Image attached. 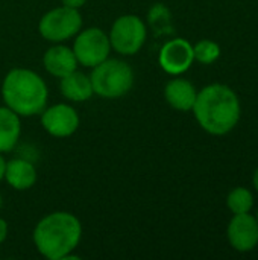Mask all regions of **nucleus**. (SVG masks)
I'll return each mask as SVG.
<instances>
[{
    "mask_svg": "<svg viewBox=\"0 0 258 260\" xmlns=\"http://www.w3.org/2000/svg\"><path fill=\"white\" fill-rule=\"evenodd\" d=\"M82 239V224L70 212H52L33 229L32 241L36 251L49 260L73 259Z\"/></svg>",
    "mask_w": 258,
    "mask_h": 260,
    "instance_id": "nucleus-2",
    "label": "nucleus"
},
{
    "mask_svg": "<svg viewBox=\"0 0 258 260\" xmlns=\"http://www.w3.org/2000/svg\"><path fill=\"white\" fill-rule=\"evenodd\" d=\"M59 91L70 102H87L94 94L90 75H85L78 69L61 78Z\"/></svg>",
    "mask_w": 258,
    "mask_h": 260,
    "instance_id": "nucleus-14",
    "label": "nucleus"
},
{
    "mask_svg": "<svg viewBox=\"0 0 258 260\" xmlns=\"http://www.w3.org/2000/svg\"><path fill=\"white\" fill-rule=\"evenodd\" d=\"M43 66L47 73L55 78H62L78 69V59L71 47L62 43L52 44L43 55Z\"/></svg>",
    "mask_w": 258,
    "mask_h": 260,
    "instance_id": "nucleus-11",
    "label": "nucleus"
},
{
    "mask_svg": "<svg viewBox=\"0 0 258 260\" xmlns=\"http://www.w3.org/2000/svg\"><path fill=\"white\" fill-rule=\"evenodd\" d=\"M193 56H195V61H198L204 66H210L219 59L220 47L217 43H214L211 40H201L193 46Z\"/></svg>",
    "mask_w": 258,
    "mask_h": 260,
    "instance_id": "nucleus-18",
    "label": "nucleus"
},
{
    "mask_svg": "<svg viewBox=\"0 0 258 260\" xmlns=\"http://www.w3.org/2000/svg\"><path fill=\"white\" fill-rule=\"evenodd\" d=\"M21 134V120L17 113L11 108L0 107V154L11 152Z\"/></svg>",
    "mask_w": 258,
    "mask_h": 260,
    "instance_id": "nucleus-15",
    "label": "nucleus"
},
{
    "mask_svg": "<svg viewBox=\"0 0 258 260\" xmlns=\"http://www.w3.org/2000/svg\"><path fill=\"white\" fill-rule=\"evenodd\" d=\"M231 247L239 253L252 251L258 245V222L249 213H239L228 224L227 230Z\"/></svg>",
    "mask_w": 258,
    "mask_h": 260,
    "instance_id": "nucleus-10",
    "label": "nucleus"
},
{
    "mask_svg": "<svg viewBox=\"0 0 258 260\" xmlns=\"http://www.w3.org/2000/svg\"><path fill=\"white\" fill-rule=\"evenodd\" d=\"M41 126L47 134L56 139L73 136L81 123L79 114L70 104H53L41 113Z\"/></svg>",
    "mask_w": 258,
    "mask_h": 260,
    "instance_id": "nucleus-8",
    "label": "nucleus"
},
{
    "mask_svg": "<svg viewBox=\"0 0 258 260\" xmlns=\"http://www.w3.org/2000/svg\"><path fill=\"white\" fill-rule=\"evenodd\" d=\"M108 37L113 50L123 56H132L144 46L148 38V26L138 15L125 14L116 18Z\"/></svg>",
    "mask_w": 258,
    "mask_h": 260,
    "instance_id": "nucleus-6",
    "label": "nucleus"
},
{
    "mask_svg": "<svg viewBox=\"0 0 258 260\" xmlns=\"http://www.w3.org/2000/svg\"><path fill=\"white\" fill-rule=\"evenodd\" d=\"M71 49L75 52L78 64L88 69H93L109 58V53L113 50L108 34L96 26L81 29L75 37Z\"/></svg>",
    "mask_w": 258,
    "mask_h": 260,
    "instance_id": "nucleus-7",
    "label": "nucleus"
},
{
    "mask_svg": "<svg viewBox=\"0 0 258 260\" xmlns=\"http://www.w3.org/2000/svg\"><path fill=\"white\" fill-rule=\"evenodd\" d=\"M192 111L204 131L225 136L239 123L240 101L228 85L210 84L198 91Z\"/></svg>",
    "mask_w": 258,
    "mask_h": 260,
    "instance_id": "nucleus-1",
    "label": "nucleus"
},
{
    "mask_svg": "<svg viewBox=\"0 0 258 260\" xmlns=\"http://www.w3.org/2000/svg\"><path fill=\"white\" fill-rule=\"evenodd\" d=\"M82 15L79 9L68 8V6H58L47 11L38 23L40 35L55 44L64 43L76 37V34L82 29Z\"/></svg>",
    "mask_w": 258,
    "mask_h": 260,
    "instance_id": "nucleus-5",
    "label": "nucleus"
},
{
    "mask_svg": "<svg viewBox=\"0 0 258 260\" xmlns=\"http://www.w3.org/2000/svg\"><path fill=\"white\" fill-rule=\"evenodd\" d=\"M196 94L195 85L184 78L170 79L164 87L166 102L178 111H190L195 105Z\"/></svg>",
    "mask_w": 258,
    "mask_h": 260,
    "instance_id": "nucleus-13",
    "label": "nucleus"
},
{
    "mask_svg": "<svg viewBox=\"0 0 258 260\" xmlns=\"http://www.w3.org/2000/svg\"><path fill=\"white\" fill-rule=\"evenodd\" d=\"M148 20L157 35H167L173 32L170 11L163 3H157L151 8Z\"/></svg>",
    "mask_w": 258,
    "mask_h": 260,
    "instance_id": "nucleus-16",
    "label": "nucleus"
},
{
    "mask_svg": "<svg viewBox=\"0 0 258 260\" xmlns=\"http://www.w3.org/2000/svg\"><path fill=\"white\" fill-rule=\"evenodd\" d=\"M2 98L5 105L20 117H33L47 107L49 90L36 72L15 67L3 78Z\"/></svg>",
    "mask_w": 258,
    "mask_h": 260,
    "instance_id": "nucleus-3",
    "label": "nucleus"
},
{
    "mask_svg": "<svg viewBox=\"0 0 258 260\" xmlns=\"http://www.w3.org/2000/svg\"><path fill=\"white\" fill-rule=\"evenodd\" d=\"M90 79L94 94L105 99H117L131 91L135 76L126 61L106 58L91 69Z\"/></svg>",
    "mask_w": 258,
    "mask_h": 260,
    "instance_id": "nucleus-4",
    "label": "nucleus"
},
{
    "mask_svg": "<svg viewBox=\"0 0 258 260\" xmlns=\"http://www.w3.org/2000/svg\"><path fill=\"white\" fill-rule=\"evenodd\" d=\"M193 61V46L186 38H173L170 41H166L160 49V67L172 76H179L186 73L192 67Z\"/></svg>",
    "mask_w": 258,
    "mask_h": 260,
    "instance_id": "nucleus-9",
    "label": "nucleus"
},
{
    "mask_svg": "<svg viewBox=\"0 0 258 260\" xmlns=\"http://www.w3.org/2000/svg\"><path fill=\"white\" fill-rule=\"evenodd\" d=\"M8 233H9V227H8V222L3 219V218H0V245L6 241V238H8Z\"/></svg>",
    "mask_w": 258,
    "mask_h": 260,
    "instance_id": "nucleus-19",
    "label": "nucleus"
},
{
    "mask_svg": "<svg viewBox=\"0 0 258 260\" xmlns=\"http://www.w3.org/2000/svg\"><path fill=\"white\" fill-rule=\"evenodd\" d=\"M3 180L18 192L29 190L38 180L36 168L26 158H12L6 161Z\"/></svg>",
    "mask_w": 258,
    "mask_h": 260,
    "instance_id": "nucleus-12",
    "label": "nucleus"
},
{
    "mask_svg": "<svg viewBox=\"0 0 258 260\" xmlns=\"http://www.w3.org/2000/svg\"><path fill=\"white\" fill-rule=\"evenodd\" d=\"M252 181H254V187L257 189V192H258V168L255 169V172H254V178H252Z\"/></svg>",
    "mask_w": 258,
    "mask_h": 260,
    "instance_id": "nucleus-22",
    "label": "nucleus"
},
{
    "mask_svg": "<svg viewBox=\"0 0 258 260\" xmlns=\"http://www.w3.org/2000/svg\"><path fill=\"white\" fill-rule=\"evenodd\" d=\"M61 3H62L64 6H68V8L79 9V8H82V6L87 3V0H61Z\"/></svg>",
    "mask_w": 258,
    "mask_h": 260,
    "instance_id": "nucleus-20",
    "label": "nucleus"
},
{
    "mask_svg": "<svg viewBox=\"0 0 258 260\" xmlns=\"http://www.w3.org/2000/svg\"><path fill=\"white\" fill-rule=\"evenodd\" d=\"M2 207H3V197H2V193H0V210H2Z\"/></svg>",
    "mask_w": 258,
    "mask_h": 260,
    "instance_id": "nucleus-23",
    "label": "nucleus"
},
{
    "mask_svg": "<svg viewBox=\"0 0 258 260\" xmlns=\"http://www.w3.org/2000/svg\"><path fill=\"white\" fill-rule=\"evenodd\" d=\"M5 166H6V160L3 158V154H0V181L5 177Z\"/></svg>",
    "mask_w": 258,
    "mask_h": 260,
    "instance_id": "nucleus-21",
    "label": "nucleus"
},
{
    "mask_svg": "<svg viewBox=\"0 0 258 260\" xmlns=\"http://www.w3.org/2000/svg\"><path fill=\"white\" fill-rule=\"evenodd\" d=\"M227 206L233 212V215L239 213H249L254 206V197L251 190L246 187H236L227 197Z\"/></svg>",
    "mask_w": 258,
    "mask_h": 260,
    "instance_id": "nucleus-17",
    "label": "nucleus"
},
{
    "mask_svg": "<svg viewBox=\"0 0 258 260\" xmlns=\"http://www.w3.org/2000/svg\"><path fill=\"white\" fill-rule=\"evenodd\" d=\"M255 219H257V222H258V212H257V216H255Z\"/></svg>",
    "mask_w": 258,
    "mask_h": 260,
    "instance_id": "nucleus-24",
    "label": "nucleus"
}]
</instances>
